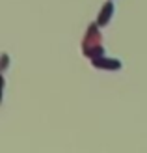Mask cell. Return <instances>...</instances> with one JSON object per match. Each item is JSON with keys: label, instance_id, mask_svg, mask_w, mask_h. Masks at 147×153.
<instances>
[{"label": "cell", "instance_id": "6da1fadb", "mask_svg": "<svg viewBox=\"0 0 147 153\" xmlns=\"http://www.w3.org/2000/svg\"><path fill=\"white\" fill-rule=\"evenodd\" d=\"M84 54L88 58H91V60L100 58L104 54L103 45H100V34H99L97 25H91L88 28V32H86V37H84Z\"/></svg>", "mask_w": 147, "mask_h": 153}, {"label": "cell", "instance_id": "7a4b0ae2", "mask_svg": "<svg viewBox=\"0 0 147 153\" xmlns=\"http://www.w3.org/2000/svg\"><path fill=\"white\" fill-rule=\"evenodd\" d=\"M91 64H93V67H97V69H121V62L115 58H95L91 60Z\"/></svg>", "mask_w": 147, "mask_h": 153}, {"label": "cell", "instance_id": "3957f363", "mask_svg": "<svg viewBox=\"0 0 147 153\" xmlns=\"http://www.w3.org/2000/svg\"><path fill=\"white\" fill-rule=\"evenodd\" d=\"M112 15H114V4L112 2H106L103 6V10H100V13H99V25L100 26H106L108 22H110V19H112Z\"/></svg>", "mask_w": 147, "mask_h": 153}]
</instances>
